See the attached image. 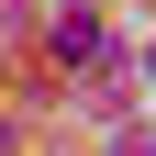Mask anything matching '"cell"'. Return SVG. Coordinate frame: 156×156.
Masks as SVG:
<instances>
[{
	"label": "cell",
	"instance_id": "obj_1",
	"mask_svg": "<svg viewBox=\"0 0 156 156\" xmlns=\"http://www.w3.org/2000/svg\"><path fill=\"white\" fill-rule=\"evenodd\" d=\"M56 56H78V67H101L112 45H101V23H89V11H67V23H56Z\"/></svg>",
	"mask_w": 156,
	"mask_h": 156
},
{
	"label": "cell",
	"instance_id": "obj_2",
	"mask_svg": "<svg viewBox=\"0 0 156 156\" xmlns=\"http://www.w3.org/2000/svg\"><path fill=\"white\" fill-rule=\"evenodd\" d=\"M123 156H156V145H145V134H134V145H123Z\"/></svg>",
	"mask_w": 156,
	"mask_h": 156
},
{
	"label": "cell",
	"instance_id": "obj_3",
	"mask_svg": "<svg viewBox=\"0 0 156 156\" xmlns=\"http://www.w3.org/2000/svg\"><path fill=\"white\" fill-rule=\"evenodd\" d=\"M145 78H156V45H145Z\"/></svg>",
	"mask_w": 156,
	"mask_h": 156
}]
</instances>
